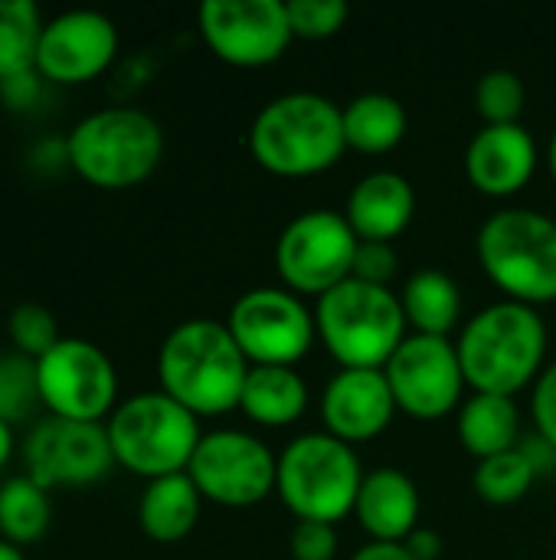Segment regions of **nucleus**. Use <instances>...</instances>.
Returning <instances> with one entry per match:
<instances>
[{
  "label": "nucleus",
  "instance_id": "obj_35",
  "mask_svg": "<svg viewBox=\"0 0 556 560\" xmlns=\"http://www.w3.org/2000/svg\"><path fill=\"white\" fill-rule=\"evenodd\" d=\"M531 410H534L537 433H541L544 440H551L556 446V364H551V368L537 377Z\"/></svg>",
  "mask_w": 556,
  "mask_h": 560
},
{
  "label": "nucleus",
  "instance_id": "obj_30",
  "mask_svg": "<svg viewBox=\"0 0 556 560\" xmlns=\"http://www.w3.org/2000/svg\"><path fill=\"white\" fill-rule=\"evenodd\" d=\"M528 89L511 69H488L475 85V108L485 125H521Z\"/></svg>",
  "mask_w": 556,
  "mask_h": 560
},
{
  "label": "nucleus",
  "instance_id": "obj_19",
  "mask_svg": "<svg viewBox=\"0 0 556 560\" xmlns=\"http://www.w3.org/2000/svg\"><path fill=\"white\" fill-rule=\"evenodd\" d=\"M416 213V190L397 171L360 177L347 197V223L364 243H393Z\"/></svg>",
  "mask_w": 556,
  "mask_h": 560
},
{
  "label": "nucleus",
  "instance_id": "obj_22",
  "mask_svg": "<svg viewBox=\"0 0 556 560\" xmlns=\"http://www.w3.org/2000/svg\"><path fill=\"white\" fill-rule=\"evenodd\" d=\"M308 407V387L295 368L252 364L242 384L239 410L259 427H288Z\"/></svg>",
  "mask_w": 556,
  "mask_h": 560
},
{
  "label": "nucleus",
  "instance_id": "obj_4",
  "mask_svg": "<svg viewBox=\"0 0 556 560\" xmlns=\"http://www.w3.org/2000/svg\"><path fill=\"white\" fill-rule=\"evenodd\" d=\"M66 158L92 187L128 190L157 171L164 158V131L141 108H102L72 128Z\"/></svg>",
  "mask_w": 556,
  "mask_h": 560
},
{
  "label": "nucleus",
  "instance_id": "obj_37",
  "mask_svg": "<svg viewBox=\"0 0 556 560\" xmlns=\"http://www.w3.org/2000/svg\"><path fill=\"white\" fill-rule=\"evenodd\" d=\"M403 548L413 555V560H439V555H442V538L433 528H416L403 541Z\"/></svg>",
  "mask_w": 556,
  "mask_h": 560
},
{
  "label": "nucleus",
  "instance_id": "obj_36",
  "mask_svg": "<svg viewBox=\"0 0 556 560\" xmlns=\"http://www.w3.org/2000/svg\"><path fill=\"white\" fill-rule=\"evenodd\" d=\"M524 456H528V463H531V469H534V476L537 479H544V476H551L556 469V446L551 440H544L541 433H534V436H528V440H521V446H518Z\"/></svg>",
  "mask_w": 556,
  "mask_h": 560
},
{
  "label": "nucleus",
  "instance_id": "obj_6",
  "mask_svg": "<svg viewBox=\"0 0 556 560\" xmlns=\"http://www.w3.org/2000/svg\"><path fill=\"white\" fill-rule=\"evenodd\" d=\"M482 269L511 302H556V223L537 210H498L475 240Z\"/></svg>",
  "mask_w": 556,
  "mask_h": 560
},
{
  "label": "nucleus",
  "instance_id": "obj_10",
  "mask_svg": "<svg viewBox=\"0 0 556 560\" xmlns=\"http://www.w3.org/2000/svg\"><path fill=\"white\" fill-rule=\"evenodd\" d=\"M229 335L249 364H298L318 335L315 315L288 289H249L242 292L226 318Z\"/></svg>",
  "mask_w": 556,
  "mask_h": 560
},
{
  "label": "nucleus",
  "instance_id": "obj_40",
  "mask_svg": "<svg viewBox=\"0 0 556 560\" xmlns=\"http://www.w3.org/2000/svg\"><path fill=\"white\" fill-rule=\"evenodd\" d=\"M0 560H26V558H23V551H20L16 545H10V541H3V538H0Z\"/></svg>",
  "mask_w": 556,
  "mask_h": 560
},
{
  "label": "nucleus",
  "instance_id": "obj_15",
  "mask_svg": "<svg viewBox=\"0 0 556 560\" xmlns=\"http://www.w3.org/2000/svg\"><path fill=\"white\" fill-rule=\"evenodd\" d=\"M397 410L416 420L446 417L465 387L459 351L449 338L410 335L383 368Z\"/></svg>",
  "mask_w": 556,
  "mask_h": 560
},
{
  "label": "nucleus",
  "instance_id": "obj_34",
  "mask_svg": "<svg viewBox=\"0 0 556 560\" xmlns=\"http://www.w3.org/2000/svg\"><path fill=\"white\" fill-rule=\"evenodd\" d=\"M288 551L295 560H334L338 528L328 522H295L288 535Z\"/></svg>",
  "mask_w": 556,
  "mask_h": 560
},
{
  "label": "nucleus",
  "instance_id": "obj_24",
  "mask_svg": "<svg viewBox=\"0 0 556 560\" xmlns=\"http://www.w3.org/2000/svg\"><path fill=\"white\" fill-rule=\"evenodd\" d=\"M400 305H403L406 325H413L416 335L449 338V331L459 325V315H462V292L452 276L439 269H423L406 279L400 292Z\"/></svg>",
  "mask_w": 556,
  "mask_h": 560
},
{
  "label": "nucleus",
  "instance_id": "obj_14",
  "mask_svg": "<svg viewBox=\"0 0 556 560\" xmlns=\"http://www.w3.org/2000/svg\"><path fill=\"white\" fill-rule=\"evenodd\" d=\"M23 459H26V476L43 489L92 486L102 482L115 466L108 427L62 420V417H49L29 430Z\"/></svg>",
  "mask_w": 556,
  "mask_h": 560
},
{
  "label": "nucleus",
  "instance_id": "obj_41",
  "mask_svg": "<svg viewBox=\"0 0 556 560\" xmlns=\"http://www.w3.org/2000/svg\"><path fill=\"white\" fill-rule=\"evenodd\" d=\"M547 161H551V171H554V177H556V131H554V138H551V151H547Z\"/></svg>",
  "mask_w": 556,
  "mask_h": 560
},
{
  "label": "nucleus",
  "instance_id": "obj_5",
  "mask_svg": "<svg viewBox=\"0 0 556 560\" xmlns=\"http://www.w3.org/2000/svg\"><path fill=\"white\" fill-rule=\"evenodd\" d=\"M318 335L341 368L383 371L406 341V315L400 299L360 279H347L318 299Z\"/></svg>",
  "mask_w": 556,
  "mask_h": 560
},
{
  "label": "nucleus",
  "instance_id": "obj_12",
  "mask_svg": "<svg viewBox=\"0 0 556 560\" xmlns=\"http://www.w3.org/2000/svg\"><path fill=\"white\" fill-rule=\"evenodd\" d=\"M36 374L39 397L52 417L98 423L115 407V364L85 338H62L49 354L36 361Z\"/></svg>",
  "mask_w": 556,
  "mask_h": 560
},
{
  "label": "nucleus",
  "instance_id": "obj_27",
  "mask_svg": "<svg viewBox=\"0 0 556 560\" xmlns=\"http://www.w3.org/2000/svg\"><path fill=\"white\" fill-rule=\"evenodd\" d=\"M43 20L33 0H0V82L33 69Z\"/></svg>",
  "mask_w": 556,
  "mask_h": 560
},
{
  "label": "nucleus",
  "instance_id": "obj_2",
  "mask_svg": "<svg viewBox=\"0 0 556 560\" xmlns=\"http://www.w3.org/2000/svg\"><path fill=\"white\" fill-rule=\"evenodd\" d=\"M344 108L318 92L272 98L249 128V151L259 167L279 177H311L344 154Z\"/></svg>",
  "mask_w": 556,
  "mask_h": 560
},
{
  "label": "nucleus",
  "instance_id": "obj_18",
  "mask_svg": "<svg viewBox=\"0 0 556 560\" xmlns=\"http://www.w3.org/2000/svg\"><path fill=\"white\" fill-rule=\"evenodd\" d=\"M537 171V144L524 125H485L465 148V174L488 197H511Z\"/></svg>",
  "mask_w": 556,
  "mask_h": 560
},
{
  "label": "nucleus",
  "instance_id": "obj_9",
  "mask_svg": "<svg viewBox=\"0 0 556 560\" xmlns=\"http://www.w3.org/2000/svg\"><path fill=\"white\" fill-rule=\"evenodd\" d=\"M357 233L338 210L298 213L275 243V266L282 282L301 295H324L354 272Z\"/></svg>",
  "mask_w": 556,
  "mask_h": 560
},
{
  "label": "nucleus",
  "instance_id": "obj_23",
  "mask_svg": "<svg viewBox=\"0 0 556 560\" xmlns=\"http://www.w3.org/2000/svg\"><path fill=\"white\" fill-rule=\"evenodd\" d=\"M459 443L478 463L518 450L521 446V413L514 407V397L475 394L472 400H465V407L459 413Z\"/></svg>",
  "mask_w": 556,
  "mask_h": 560
},
{
  "label": "nucleus",
  "instance_id": "obj_20",
  "mask_svg": "<svg viewBox=\"0 0 556 560\" xmlns=\"http://www.w3.org/2000/svg\"><path fill=\"white\" fill-rule=\"evenodd\" d=\"M354 515L374 541L403 545L419 528V489L400 469H374L360 482Z\"/></svg>",
  "mask_w": 556,
  "mask_h": 560
},
{
  "label": "nucleus",
  "instance_id": "obj_1",
  "mask_svg": "<svg viewBox=\"0 0 556 560\" xmlns=\"http://www.w3.org/2000/svg\"><path fill=\"white\" fill-rule=\"evenodd\" d=\"M249 368L229 328L210 318L177 325L157 354L161 390L193 417H216L239 407Z\"/></svg>",
  "mask_w": 556,
  "mask_h": 560
},
{
  "label": "nucleus",
  "instance_id": "obj_28",
  "mask_svg": "<svg viewBox=\"0 0 556 560\" xmlns=\"http://www.w3.org/2000/svg\"><path fill=\"white\" fill-rule=\"evenodd\" d=\"M472 482H475V492L482 495V502L505 509V505H518L531 492L537 476H534L528 456L521 450H511V453L482 459Z\"/></svg>",
  "mask_w": 556,
  "mask_h": 560
},
{
  "label": "nucleus",
  "instance_id": "obj_8",
  "mask_svg": "<svg viewBox=\"0 0 556 560\" xmlns=\"http://www.w3.org/2000/svg\"><path fill=\"white\" fill-rule=\"evenodd\" d=\"M200 436L197 417L164 390L128 397L108 420L115 463L147 482L187 472Z\"/></svg>",
  "mask_w": 556,
  "mask_h": 560
},
{
  "label": "nucleus",
  "instance_id": "obj_38",
  "mask_svg": "<svg viewBox=\"0 0 556 560\" xmlns=\"http://www.w3.org/2000/svg\"><path fill=\"white\" fill-rule=\"evenodd\" d=\"M351 560H413V555L403 545H383V541H370L367 548H360Z\"/></svg>",
  "mask_w": 556,
  "mask_h": 560
},
{
  "label": "nucleus",
  "instance_id": "obj_31",
  "mask_svg": "<svg viewBox=\"0 0 556 560\" xmlns=\"http://www.w3.org/2000/svg\"><path fill=\"white\" fill-rule=\"evenodd\" d=\"M7 335L13 341V348L33 361H39L43 354H49L62 338H59V325L52 318L49 308L36 305V302H23L10 312L7 318Z\"/></svg>",
  "mask_w": 556,
  "mask_h": 560
},
{
  "label": "nucleus",
  "instance_id": "obj_7",
  "mask_svg": "<svg viewBox=\"0 0 556 560\" xmlns=\"http://www.w3.org/2000/svg\"><path fill=\"white\" fill-rule=\"evenodd\" d=\"M360 482L357 453L331 433H305L279 456L275 492L298 522L338 525L354 512Z\"/></svg>",
  "mask_w": 556,
  "mask_h": 560
},
{
  "label": "nucleus",
  "instance_id": "obj_21",
  "mask_svg": "<svg viewBox=\"0 0 556 560\" xmlns=\"http://www.w3.org/2000/svg\"><path fill=\"white\" fill-rule=\"evenodd\" d=\"M200 492L187 472L151 479L138 502V525L151 541H184L200 518Z\"/></svg>",
  "mask_w": 556,
  "mask_h": 560
},
{
  "label": "nucleus",
  "instance_id": "obj_39",
  "mask_svg": "<svg viewBox=\"0 0 556 560\" xmlns=\"http://www.w3.org/2000/svg\"><path fill=\"white\" fill-rule=\"evenodd\" d=\"M10 456H13V427L0 420V469L10 463Z\"/></svg>",
  "mask_w": 556,
  "mask_h": 560
},
{
  "label": "nucleus",
  "instance_id": "obj_13",
  "mask_svg": "<svg viewBox=\"0 0 556 560\" xmlns=\"http://www.w3.org/2000/svg\"><path fill=\"white\" fill-rule=\"evenodd\" d=\"M197 16L206 46L242 69L275 62L295 36L285 0H203Z\"/></svg>",
  "mask_w": 556,
  "mask_h": 560
},
{
  "label": "nucleus",
  "instance_id": "obj_11",
  "mask_svg": "<svg viewBox=\"0 0 556 560\" xmlns=\"http://www.w3.org/2000/svg\"><path fill=\"white\" fill-rule=\"evenodd\" d=\"M187 476L203 499L223 509H252L275 489L279 459L252 433L213 430L200 436Z\"/></svg>",
  "mask_w": 556,
  "mask_h": 560
},
{
  "label": "nucleus",
  "instance_id": "obj_17",
  "mask_svg": "<svg viewBox=\"0 0 556 560\" xmlns=\"http://www.w3.org/2000/svg\"><path fill=\"white\" fill-rule=\"evenodd\" d=\"M397 413L393 390L383 371L370 368H341L321 397V417L331 436L351 443H364L380 436Z\"/></svg>",
  "mask_w": 556,
  "mask_h": 560
},
{
  "label": "nucleus",
  "instance_id": "obj_33",
  "mask_svg": "<svg viewBox=\"0 0 556 560\" xmlns=\"http://www.w3.org/2000/svg\"><path fill=\"white\" fill-rule=\"evenodd\" d=\"M400 269V259H397V249L393 243H357V253H354V272L351 279H360V282H370V285H383L390 289L393 276Z\"/></svg>",
  "mask_w": 556,
  "mask_h": 560
},
{
  "label": "nucleus",
  "instance_id": "obj_26",
  "mask_svg": "<svg viewBox=\"0 0 556 560\" xmlns=\"http://www.w3.org/2000/svg\"><path fill=\"white\" fill-rule=\"evenodd\" d=\"M49 495L29 476L7 479L0 486V538L10 545H33L49 528Z\"/></svg>",
  "mask_w": 556,
  "mask_h": 560
},
{
  "label": "nucleus",
  "instance_id": "obj_29",
  "mask_svg": "<svg viewBox=\"0 0 556 560\" xmlns=\"http://www.w3.org/2000/svg\"><path fill=\"white\" fill-rule=\"evenodd\" d=\"M43 404L39 397V374L36 361L13 351L0 358V420L10 427L20 420H29L33 410Z\"/></svg>",
  "mask_w": 556,
  "mask_h": 560
},
{
  "label": "nucleus",
  "instance_id": "obj_32",
  "mask_svg": "<svg viewBox=\"0 0 556 560\" xmlns=\"http://www.w3.org/2000/svg\"><path fill=\"white\" fill-rule=\"evenodd\" d=\"M292 33L301 39H328L344 30L351 10L344 0H285Z\"/></svg>",
  "mask_w": 556,
  "mask_h": 560
},
{
  "label": "nucleus",
  "instance_id": "obj_25",
  "mask_svg": "<svg viewBox=\"0 0 556 560\" xmlns=\"http://www.w3.org/2000/svg\"><path fill=\"white\" fill-rule=\"evenodd\" d=\"M406 108L387 92H364L344 105V138L347 148L364 154H383L397 148L406 135Z\"/></svg>",
  "mask_w": 556,
  "mask_h": 560
},
{
  "label": "nucleus",
  "instance_id": "obj_16",
  "mask_svg": "<svg viewBox=\"0 0 556 560\" xmlns=\"http://www.w3.org/2000/svg\"><path fill=\"white\" fill-rule=\"evenodd\" d=\"M118 52V30L98 10H66L43 23L33 69L59 85H79L108 69Z\"/></svg>",
  "mask_w": 556,
  "mask_h": 560
},
{
  "label": "nucleus",
  "instance_id": "obj_3",
  "mask_svg": "<svg viewBox=\"0 0 556 560\" xmlns=\"http://www.w3.org/2000/svg\"><path fill=\"white\" fill-rule=\"evenodd\" d=\"M456 351L465 384L475 387V394L514 397L544 368L547 328L531 305L508 299L482 308L465 325Z\"/></svg>",
  "mask_w": 556,
  "mask_h": 560
}]
</instances>
